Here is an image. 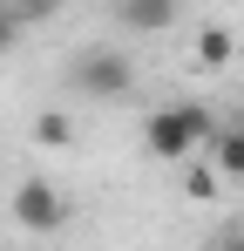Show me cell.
Segmentation results:
<instances>
[{
  "mask_svg": "<svg viewBox=\"0 0 244 251\" xmlns=\"http://www.w3.org/2000/svg\"><path fill=\"white\" fill-rule=\"evenodd\" d=\"M210 163L224 170V176H244V129H238V123L210 136Z\"/></svg>",
  "mask_w": 244,
  "mask_h": 251,
  "instance_id": "cell-6",
  "label": "cell"
},
{
  "mask_svg": "<svg viewBox=\"0 0 244 251\" xmlns=\"http://www.w3.org/2000/svg\"><path fill=\"white\" fill-rule=\"evenodd\" d=\"M210 136H217V116L203 102H170V109H156L143 123V150L163 156V163H190V150L210 143Z\"/></svg>",
  "mask_w": 244,
  "mask_h": 251,
  "instance_id": "cell-1",
  "label": "cell"
},
{
  "mask_svg": "<svg viewBox=\"0 0 244 251\" xmlns=\"http://www.w3.org/2000/svg\"><path fill=\"white\" fill-rule=\"evenodd\" d=\"M231 54H238L231 27H203V34H197V68H224Z\"/></svg>",
  "mask_w": 244,
  "mask_h": 251,
  "instance_id": "cell-7",
  "label": "cell"
},
{
  "mask_svg": "<svg viewBox=\"0 0 244 251\" xmlns=\"http://www.w3.org/2000/svg\"><path fill=\"white\" fill-rule=\"evenodd\" d=\"M68 82H75L81 95H95V102H116V95L136 88V61H129L122 48H81L75 68H68Z\"/></svg>",
  "mask_w": 244,
  "mask_h": 251,
  "instance_id": "cell-2",
  "label": "cell"
},
{
  "mask_svg": "<svg viewBox=\"0 0 244 251\" xmlns=\"http://www.w3.org/2000/svg\"><path fill=\"white\" fill-rule=\"evenodd\" d=\"M238 129H244V123H238Z\"/></svg>",
  "mask_w": 244,
  "mask_h": 251,
  "instance_id": "cell-12",
  "label": "cell"
},
{
  "mask_svg": "<svg viewBox=\"0 0 244 251\" xmlns=\"http://www.w3.org/2000/svg\"><path fill=\"white\" fill-rule=\"evenodd\" d=\"M14 224L21 231H34V238H54L61 224H68V197L48 183V176H27V183H14Z\"/></svg>",
  "mask_w": 244,
  "mask_h": 251,
  "instance_id": "cell-3",
  "label": "cell"
},
{
  "mask_svg": "<svg viewBox=\"0 0 244 251\" xmlns=\"http://www.w3.org/2000/svg\"><path fill=\"white\" fill-rule=\"evenodd\" d=\"M7 7H14V14H21V21H41V14H48V7H54V0H7Z\"/></svg>",
  "mask_w": 244,
  "mask_h": 251,
  "instance_id": "cell-8",
  "label": "cell"
},
{
  "mask_svg": "<svg viewBox=\"0 0 244 251\" xmlns=\"http://www.w3.org/2000/svg\"><path fill=\"white\" fill-rule=\"evenodd\" d=\"M183 183H190V197H210V190H217V176H210V170H190Z\"/></svg>",
  "mask_w": 244,
  "mask_h": 251,
  "instance_id": "cell-9",
  "label": "cell"
},
{
  "mask_svg": "<svg viewBox=\"0 0 244 251\" xmlns=\"http://www.w3.org/2000/svg\"><path fill=\"white\" fill-rule=\"evenodd\" d=\"M176 14H183V0H116V21L129 34H163V27H176Z\"/></svg>",
  "mask_w": 244,
  "mask_h": 251,
  "instance_id": "cell-4",
  "label": "cell"
},
{
  "mask_svg": "<svg viewBox=\"0 0 244 251\" xmlns=\"http://www.w3.org/2000/svg\"><path fill=\"white\" fill-rule=\"evenodd\" d=\"M217 251H244V238H224V245H217Z\"/></svg>",
  "mask_w": 244,
  "mask_h": 251,
  "instance_id": "cell-11",
  "label": "cell"
},
{
  "mask_svg": "<svg viewBox=\"0 0 244 251\" xmlns=\"http://www.w3.org/2000/svg\"><path fill=\"white\" fill-rule=\"evenodd\" d=\"M34 143L41 150H68V143H75V116H68V109H41L34 116Z\"/></svg>",
  "mask_w": 244,
  "mask_h": 251,
  "instance_id": "cell-5",
  "label": "cell"
},
{
  "mask_svg": "<svg viewBox=\"0 0 244 251\" xmlns=\"http://www.w3.org/2000/svg\"><path fill=\"white\" fill-rule=\"evenodd\" d=\"M14 34H21V14H14V7H7V14H0V48L14 41Z\"/></svg>",
  "mask_w": 244,
  "mask_h": 251,
  "instance_id": "cell-10",
  "label": "cell"
}]
</instances>
